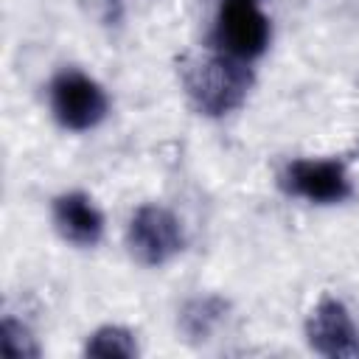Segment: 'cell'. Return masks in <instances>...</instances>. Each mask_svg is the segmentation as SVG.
<instances>
[{"label": "cell", "mask_w": 359, "mask_h": 359, "mask_svg": "<svg viewBox=\"0 0 359 359\" xmlns=\"http://www.w3.org/2000/svg\"><path fill=\"white\" fill-rule=\"evenodd\" d=\"M255 65H244L205 45L180 67V87L188 107L205 121H227L250 104L255 90Z\"/></svg>", "instance_id": "1"}, {"label": "cell", "mask_w": 359, "mask_h": 359, "mask_svg": "<svg viewBox=\"0 0 359 359\" xmlns=\"http://www.w3.org/2000/svg\"><path fill=\"white\" fill-rule=\"evenodd\" d=\"M42 98L50 123L73 137L98 132L115 107L109 87L81 65H59L48 76Z\"/></svg>", "instance_id": "2"}, {"label": "cell", "mask_w": 359, "mask_h": 359, "mask_svg": "<svg viewBox=\"0 0 359 359\" xmlns=\"http://www.w3.org/2000/svg\"><path fill=\"white\" fill-rule=\"evenodd\" d=\"M188 224L168 202H140L123 222V247L132 264L143 269H165L177 264L188 250Z\"/></svg>", "instance_id": "3"}, {"label": "cell", "mask_w": 359, "mask_h": 359, "mask_svg": "<svg viewBox=\"0 0 359 359\" xmlns=\"http://www.w3.org/2000/svg\"><path fill=\"white\" fill-rule=\"evenodd\" d=\"M278 188L309 208H342L356 199V174L337 154H294L278 168Z\"/></svg>", "instance_id": "4"}, {"label": "cell", "mask_w": 359, "mask_h": 359, "mask_svg": "<svg viewBox=\"0 0 359 359\" xmlns=\"http://www.w3.org/2000/svg\"><path fill=\"white\" fill-rule=\"evenodd\" d=\"M275 39V20L264 0H219L208 28V48L238 59L244 65H258Z\"/></svg>", "instance_id": "5"}, {"label": "cell", "mask_w": 359, "mask_h": 359, "mask_svg": "<svg viewBox=\"0 0 359 359\" xmlns=\"http://www.w3.org/2000/svg\"><path fill=\"white\" fill-rule=\"evenodd\" d=\"M303 342L323 359H359V317L334 292L320 294L303 317Z\"/></svg>", "instance_id": "6"}, {"label": "cell", "mask_w": 359, "mask_h": 359, "mask_svg": "<svg viewBox=\"0 0 359 359\" xmlns=\"http://www.w3.org/2000/svg\"><path fill=\"white\" fill-rule=\"evenodd\" d=\"M48 222L53 236L79 252H93L107 241L109 219L101 202L84 188H62L48 202Z\"/></svg>", "instance_id": "7"}, {"label": "cell", "mask_w": 359, "mask_h": 359, "mask_svg": "<svg viewBox=\"0 0 359 359\" xmlns=\"http://www.w3.org/2000/svg\"><path fill=\"white\" fill-rule=\"evenodd\" d=\"M230 320V303L222 294L205 292L188 297L177 309V331L188 342H210Z\"/></svg>", "instance_id": "8"}, {"label": "cell", "mask_w": 359, "mask_h": 359, "mask_svg": "<svg viewBox=\"0 0 359 359\" xmlns=\"http://www.w3.org/2000/svg\"><path fill=\"white\" fill-rule=\"evenodd\" d=\"M143 353L140 334L126 323H98L81 337V356L93 359H137Z\"/></svg>", "instance_id": "9"}, {"label": "cell", "mask_w": 359, "mask_h": 359, "mask_svg": "<svg viewBox=\"0 0 359 359\" xmlns=\"http://www.w3.org/2000/svg\"><path fill=\"white\" fill-rule=\"evenodd\" d=\"M0 353L6 359H39L45 353L42 337L22 311L6 309L0 317Z\"/></svg>", "instance_id": "10"}]
</instances>
